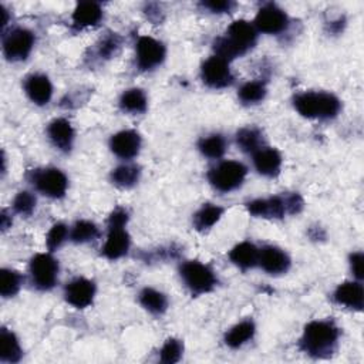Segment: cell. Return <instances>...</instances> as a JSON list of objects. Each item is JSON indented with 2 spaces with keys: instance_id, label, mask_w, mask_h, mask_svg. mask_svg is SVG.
Instances as JSON below:
<instances>
[{
  "instance_id": "27",
  "label": "cell",
  "mask_w": 364,
  "mask_h": 364,
  "mask_svg": "<svg viewBox=\"0 0 364 364\" xmlns=\"http://www.w3.org/2000/svg\"><path fill=\"white\" fill-rule=\"evenodd\" d=\"M140 302L141 305L151 313L154 314H159V313H164L166 306H168V302H166V297L155 290V289H151V288H145L141 293H140Z\"/></svg>"
},
{
  "instance_id": "17",
  "label": "cell",
  "mask_w": 364,
  "mask_h": 364,
  "mask_svg": "<svg viewBox=\"0 0 364 364\" xmlns=\"http://www.w3.org/2000/svg\"><path fill=\"white\" fill-rule=\"evenodd\" d=\"M248 210L252 215L262 218H282L288 212L285 200L279 197L252 201L248 204Z\"/></svg>"
},
{
  "instance_id": "31",
  "label": "cell",
  "mask_w": 364,
  "mask_h": 364,
  "mask_svg": "<svg viewBox=\"0 0 364 364\" xmlns=\"http://www.w3.org/2000/svg\"><path fill=\"white\" fill-rule=\"evenodd\" d=\"M239 148L245 152H256L262 142V134L255 128H244L237 135Z\"/></svg>"
},
{
  "instance_id": "37",
  "label": "cell",
  "mask_w": 364,
  "mask_h": 364,
  "mask_svg": "<svg viewBox=\"0 0 364 364\" xmlns=\"http://www.w3.org/2000/svg\"><path fill=\"white\" fill-rule=\"evenodd\" d=\"M204 6L214 13H225L229 12L235 6V4L225 2V0H212V2H205Z\"/></svg>"
},
{
  "instance_id": "33",
  "label": "cell",
  "mask_w": 364,
  "mask_h": 364,
  "mask_svg": "<svg viewBox=\"0 0 364 364\" xmlns=\"http://www.w3.org/2000/svg\"><path fill=\"white\" fill-rule=\"evenodd\" d=\"M98 238V228L90 221H79L73 227L72 239L76 244H86Z\"/></svg>"
},
{
  "instance_id": "28",
  "label": "cell",
  "mask_w": 364,
  "mask_h": 364,
  "mask_svg": "<svg viewBox=\"0 0 364 364\" xmlns=\"http://www.w3.org/2000/svg\"><path fill=\"white\" fill-rule=\"evenodd\" d=\"M111 178L115 186L121 188H131L138 182L140 169L135 165H121L113 171Z\"/></svg>"
},
{
  "instance_id": "15",
  "label": "cell",
  "mask_w": 364,
  "mask_h": 364,
  "mask_svg": "<svg viewBox=\"0 0 364 364\" xmlns=\"http://www.w3.org/2000/svg\"><path fill=\"white\" fill-rule=\"evenodd\" d=\"M259 263L262 269L271 275L285 273L290 266L289 256L276 246H265L259 252Z\"/></svg>"
},
{
  "instance_id": "24",
  "label": "cell",
  "mask_w": 364,
  "mask_h": 364,
  "mask_svg": "<svg viewBox=\"0 0 364 364\" xmlns=\"http://www.w3.org/2000/svg\"><path fill=\"white\" fill-rule=\"evenodd\" d=\"M224 210L221 207L207 204L194 217V225L198 231H207L212 228L222 217Z\"/></svg>"
},
{
  "instance_id": "16",
  "label": "cell",
  "mask_w": 364,
  "mask_h": 364,
  "mask_svg": "<svg viewBox=\"0 0 364 364\" xmlns=\"http://www.w3.org/2000/svg\"><path fill=\"white\" fill-rule=\"evenodd\" d=\"M25 90L30 100L39 106H45L50 101L53 87L50 80L43 74H33L25 83Z\"/></svg>"
},
{
  "instance_id": "8",
  "label": "cell",
  "mask_w": 364,
  "mask_h": 364,
  "mask_svg": "<svg viewBox=\"0 0 364 364\" xmlns=\"http://www.w3.org/2000/svg\"><path fill=\"white\" fill-rule=\"evenodd\" d=\"M35 45V36L26 29H16L6 36L4 42L5 56L12 62L25 60Z\"/></svg>"
},
{
  "instance_id": "23",
  "label": "cell",
  "mask_w": 364,
  "mask_h": 364,
  "mask_svg": "<svg viewBox=\"0 0 364 364\" xmlns=\"http://www.w3.org/2000/svg\"><path fill=\"white\" fill-rule=\"evenodd\" d=\"M0 357L9 363H16L22 357V348L16 336L6 329L2 330V336H0Z\"/></svg>"
},
{
  "instance_id": "11",
  "label": "cell",
  "mask_w": 364,
  "mask_h": 364,
  "mask_svg": "<svg viewBox=\"0 0 364 364\" xmlns=\"http://www.w3.org/2000/svg\"><path fill=\"white\" fill-rule=\"evenodd\" d=\"M255 25H256L258 30H261L263 33L276 35L286 29L288 16L278 6L266 5L259 11V13L255 19Z\"/></svg>"
},
{
  "instance_id": "40",
  "label": "cell",
  "mask_w": 364,
  "mask_h": 364,
  "mask_svg": "<svg viewBox=\"0 0 364 364\" xmlns=\"http://www.w3.org/2000/svg\"><path fill=\"white\" fill-rule=\"evenodd\" d=\"M8 227H9V224H8V215H6V212H4V214H2V228H4V231L8 229Z\"/></svg>"
},
{
  "instance_id": "36",
  "label": "cell",
  "mask_w": 364,
  "mask_h": 364,
  "mask_svg": "<svg viewBox=\"0 0 364 364\" xmlns=\"http://www.w3.org/2000/svg\"><path fill=\"white\" fill-rule=\"evenodd\" d=\"M66 237H67V228H66V225H63V224H56V225L50 229V232H49V235H47V248H49L50 251L57 249V248L64 242Z\"/></svg>"
},
{
  "instance_id": "18",
  "label": "cell",
  "mask_w": 364,
  "mask_h": 364,
  "mask_svg": "<svg viewBox=\"0 0 364 364\" xmlns=\"http://www.w3.org/2000/svg\"><path fill=\"white\" fill-rule=\"evenodd\" d=\"M49 137L52 142L62 151H70L74 140V131L72 124L64 118H57L49 125Z\"/></svg>"
},
{
  "instance_id": "3",
  "label": "cell",
  "mask_w": 364,
  "mask_h": 364,
  "mask_svg": "<svg viewBox=\"0 0 364 364\" xmlns=\"http://www.w3.org/2000/svg\"><path fill=\"white\" fill-rule=\"evenodd\" d=\"M339 337L337 327L330 322H312L306 326L302 346L314 356L330 353Z\"/></svg>"
},
{
  "instance_id": "6",
  "label": "cell",
  "mask_w": 364,
  "mask_h": 364,
  "mask_svg": "<svg viewBox=\"0 0 364 364\" xmlns=\"http://www.w3.org/2000/svg\"><path fill=\"white\" fill-rule=\"evenodd\" d=\"M33 184L46 197L62 198L67 190V178L60 169L47 168L35 172Z\"/></svg>"
},
{
  "instance_id": "2",
  "label": "cell",
  "mask_w": 364,
  "mask_h": 364,
  "mask_svg": "<svg viewBox=\"0 0 364 364\" xmlns=\"http://www.w3.org/2000/svg\"><path fill=\"white\" fill-rule=\"evenodd\" d=\"M296 110L307 118H331L340 111V101L329 93H305L295 98Z\"/></svg>"
},
{
  "instance_id": "12",
  "label": "cell",
  "mask_w": 364,
  "mask_h": 364,
  "mask_svg": "<svg viewBox=\"0 0 364 364\" xmlns=\"http://www.w3.org/2000/svg\"><path fill=\"white\" fill-rule=\"evenodd\" d=\"M96 295V286L91 280L77 278L66 288V300L74 307L83 309L91 305Z\"/></svg>"
},
{
  "instance_id": "22",
  "label": "cell",
  "mask_w": 364,
  "mask_h": 364,
  "mask_svg": "<svg viewBox=\"0 0 364 364\" xmlns=\"http://www.w3.org/2000/svg\"><path fill=\"white\" fill-rule=\"evenodd\" d=\"M229 258L237 266L242 269H249L259 262V251L254 244L242 242L231 251Z\"/></svg>"
},
{
  "instance_id": "26",
  "label": "cell",
  "mask_w": 364,
  "mask_h": 364,
  "mask_svg": "<svg viewBox=\"0 0 364 364\" xmlns=\"http://www.w3.org/2000/svg\"><path fill=\"white\" fill-rule=\"evenodd\" d=\"M255 334V324L252 322H242L239 324H237L235 327H232L229 330V333L225 337V341L229 347H241L242 344H245L248 340H251Z\"/></svg>"
},
{
  "instance_id": "39",
  "label": "cell",
  "mask_w": 364,
  "mask_h": 364,
  "mask_svg": "<svg viewBox=\"0 0 364 364\" xmlns=\"http://www.w3.org/2000/svg\"><path fill=\"white\" fill-rule=\"evenodd\" d=\"M351 271L357 279H363V254L351 255Z\"/></svg>"
},
{
  "instance_id": "21",
  "label": "cell",
  "mask_w": 364,
  "mask_h": 364,
  "mask_svg": "<svg viewBox=\"0 0 364 364\" xmlns=\"http://www.w3.org/2000/svg\"><path fill=\"white\" fill-rule=\"evenodd\" d=\"M103 18V11L100 5L94 2H83L79 4L73 13V23L77 28H89L96 26Z\"/></svg>"
},
{
  "instance_id": "34",
  "label": "cell",
  "mask_w": 364,
  "mask_h": 364,
  "mask_svg": "<svg viewBox=\"0 0 364 364\" xmlns=\"http://www.w3.org/2000/svg\"><path fill=\"white\" fill-rule=\"evenodd\" d=\"M181 354H182L181 341L175 340V339H169L161 350V361L168 363V364L176 363L181 358Z\"/></svg>"
},
{
  "instance_id": "1",
  "label": "cell",
  "mask_w": 364,
  "mask_h": 364,
  "mask_svg": "<svg viewBox=\"0 0 364 364\" xmlns=\"http://www.w3.org/2000/svg\"><path fill=\"white\" fill-rule=\"evenodd\" d=\"M256 42V30L246 21L234 22L225 38L215 42L217 56L225 59L227 62L245 55Z\"/></svg>"
},
{
  "instance_id": "4",
  "label": "cell",
  "mask_w": 364,
  "mask_h": 364,
  "mask_svg": "<svg viewBox=\"0 0 364 364\" xmlns=\"http://www.w3.org/2000/svg\"><path fill=\"white\" fill-rule=\"evenodd\" d=\"M246 174L248 169L244 164L238 161H225L212 168L208 176L214 188L221 193H231L242 186Z\"/></svg>"
},
{
  "instance_id": "10",
  "label": "cell",
  "mask_w": 364,
  "mask_h": 364,
  "mask_svg": "<svg viewBox=\"0 0 364 364\" xmlns=\"http://www.w3.org/2000/svg\"><path fill=\"white\" fill-rule=\"evenodd\" d=\"M165 47L152 38H141L137 43V60L142 70H151L162 63Z\"/></svg>"
},
{
  "instance_id": "14",
  "label": "cell",
  "mask_w": 364,
  "mask_h": 364,
  "mask_svg": "<svg viewBox=\"0 0 364 364\" xmlns=\"http://www.w3.org/2000/svg\"><path fill=\"white\" fill-rule=\"evenodd\" d=\"M110 147H111V151L117 157L130 159L138 154L140 147H141V137L138 132H135L132 130L121 131L111 138Z\"/></svg>"
},
{
  "instance_id": "19",
  "label": "cell",
  "mask_w": 364,
  "mask_h": 364,
  "mask_svg": "<svg viewBox=\"0 0 364 364\" xmlns=\"http://www.w3.org/2000/svg\"><path fill=\"white\" fill-rule=\"evenodd\" d=\"M254 164L259 174L266 175V176H273L280 169L282 157L273 148H263V149H258L255 152Z\"/></svg>"
},
{
  "instance_id": "7",
  "label": "cell",
  "mask_w": 364,
  "mask_h": 364,
  "mask_svg": "<svg viewBox=\"0 0 364 364\" xmlns=\"http://www.w3.org/2000/svg\"><path fill=\"white\" fill-rule=\"evenodd\" d=\"M30 273L36 288L42 290H49L56 285L59 275V263L50 255H38L32 259Z\"/></svg>"
},
{
  "instance_id": "30",
  "label": "cell",
  "mask_w": 364,
  "mask_h": 364,
  "mask_svg": "<svg viewBox=\"0 0 364 364\" xmlns=\"http://www.w3.org/2000/svg\"><path fill=\"white\" fill-rule=\"evenodd\" d=\"M22 286V276L11 269H4L0 273V293L4 297L15 296Z\"/></svg>"
},
{
  "instance_id": "29",
  "label": "cell",
  "mask_w": 364,
  "mask_h": 364,
  "mask_svg": "<svg viewBox=\"0 0 364 364\" xmlns=\"http://www.w3.org/2000/svg\"><path fill=\"white\" fill-rule=\"evenodd\" d=\"M200 149L208 158H221L227 151V141L222 135L214 134L201 140Z\"/></svg>"
},
{
  "instance_id": "20",
  "label": "cell",
  "mask_w": 364,
  "mask_h": 364,
  "mask_svg": "<svg viewBox=\"0 0 364 364\" xmlns=\"http://www.w3.org/2000/svg\"><path fill=\"white\" fill-rule=\"evenodd\" d=\"M363 297V286L356 282H346L340 285L334 293V299L337 303L356 310H361Z\"/></svg>"
},
{
  "instance_id": "35",
  "label": "cell",
  "mask_w": 364,
  "mask_h": 364,
  "mask_svg": "<svg viewBox=\"0 0 364 364\" xmlns=\"http://www.w3.org/2000/svg\"><path fill=\"white\" fill-rule=\"evenodd\" d=\"M13 207L16 212L22 215H30L36 207V198L30 193H19V195L15 198Z\"/></svg>"
},
{
  "instance_id": "13",
  "label": "cell",
  "mask_w": 364,
  "mask_h": 364,
  "mask_svg": "<svg viewBox=\"0 0 364 364\" xmlns=\"http://www.w3.org/2000/svg\"><path fill=\"white\" fill-rule=\"evenodd\" d=\"M108 237L106 245L103 248V254L106 258L114 261L120 259L128 252L130 248V237L123 225H108Z\"/></svg>"
},
{
  "instance_id": "25",
  "label": "cell",
  "mask_w": 364,
  "mask_h": 364,
  "mask_svg": "<svg viewBox=\"0 0 364 364\" xmlns=\"http://www.w3.org/2000/svg\"><path fill=\"white\" fill-rule=\"evenodd\" d=\"M120 106L127 113L140 114L147 110V97L140 89H131L121 96Z\"/></svg>"
},
{
  "instance_id": "32",
  "label": "cell",
  "mask_w": 364,
  "mask_h": 364,
  "mask_svg": "<svg viewBox=\"0 0 364 364\" xmlns=\"http://www.w3.org/2000/svg\"><path fill=\"white\" fill-rule=\"evenodd\" d=\"M265 96H266V87L259 81H249L244 84L239 90V98L245 104H256L262 101Z\"/></svg>"
},
{
  "instance_id": "38",
  "label": "cell",
  "mask_w": 364,
  "mask_h": 364,
  "mask_svg": "<svg viewBox=\"0 0 364 364\" xmlns=\"http://www.w3.org/2000/svg\"><path fill=\"white\" fill-rule=\"evenodd\" d=\"M118 46H120L118 38H117V36H110V38H107V39L103 40L101 47H100V53H101V56H103V55H104V56H111V55L115 52V49H117Z\"/></svg>"
},
{
  "instance_id": "5",
  "label": "cell",
  "mask_w": 364,
  "mask_h": 364,
  "mask_svg": "<svg viewBox=\"0 0 364 364\" xmlns=\"http://www.w3.org/2000/svg\"><path fill=\"white\" fill-rule=\"evenodd\" d=\"M181 276L184 279L186 285L190 288V290L195 295L207 293L212 290L217 285V278L214 272L207 265L197 261H191L182 265Z\"/></svg>"
},
{
  "instance_id": "9",
  "label": "cell",
  "mask_w": 364,
  "mask_h": 364,
  "mask_svg": "<svg viewBox=\"0 0 364 364\" xmlns=\"http://www.w3.org/2000/svg\"><path fill=\"white\" fill-rule=\"evenodd\" d=\"M203 80L214 89L229 86L234 80L229 70V62L218 56L208 59L203 66Z\"/></svg>"
}]
</instances>
